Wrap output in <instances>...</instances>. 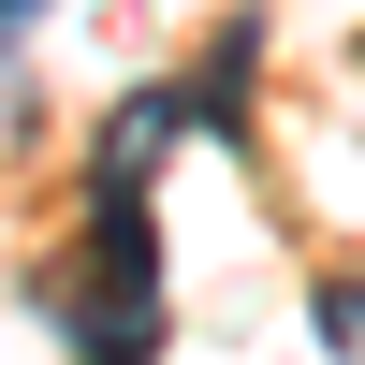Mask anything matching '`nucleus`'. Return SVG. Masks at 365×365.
<instances>
[{
    "label": "nucleus",
    "mask_w": 365,
    "mask_h": 365,
    "mask_svg": "<svg viewBox=\"0 0 365 365\" xmlns=\"http://www.w3.org/2000/svg\"><path fill=\"white\" fill-rule=\"evenodd\" d=\"M58 336H73V365H146L161 351V220H146L132 161L88 175V249L58 263Z\"/></svg>",
    "instance_id": "obj_1"
},
{
    "label": "nucleus",
    "mask_w": 365,
    "mask_h": 365,
    "mask_svg": "<svg viewBox=\"0 0 365 365\" xmlns=\"http://www.w3.org/2000/svg\"><path fill=\"white\" fill-rule=\"evenodd\" d=\"M322 351L365 365V278H322Z\"/></svg>",
    "instance_id": "obj_2"
},
{
    "label": "nucleus",
    "mask_w": 365,
    "mask_h": 365,
    "mask_svg": "<svg viewBox=\"0 0 365 365\" xmlns=\"http://www.w3.org/2000/svg\"><path fill=\"white\" fill-rule=\"evenodd\" d=\"M44 15H58V0H0V58H15L29 29H44Z\"/></svg>",
    "instance_id": "obj_3"
}]
</instances>
